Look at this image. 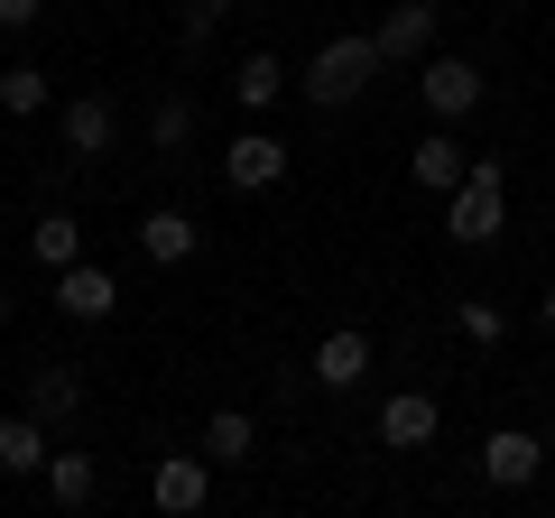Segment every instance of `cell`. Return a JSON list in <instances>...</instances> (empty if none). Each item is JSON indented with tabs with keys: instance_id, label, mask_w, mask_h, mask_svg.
<instances>
[{
	"instance_id": "obj_1",
	"label": "cell",
	"mask_w": 555,
	"mask_h": 518,
	"mask_svg": "<svg viewBox=\"0 0 555 518\" xmlns=\"http://www.w3.org/2000/svg\"><path fill=\"white\" fill-rule=\"evenodd\" d=\"M371 75H379V38H324L297 93L315 102V112H343V102H361V93H371Z\"/></svg>"
},
{
	"instance_id": "obj_2",
	"label": "cell",
	"mask_w": 555,
	"mask_h": 518,
	"mask_svg": "<svg viewBox=\"0 0 555 518\" xmlns=\"http://www.w3.org/2000/svg\"><path fill=\"white\" fill-rule=\"evenodd\" d=\"M500 213H509V167L473 158V167H463V185L444 195V232L473 250V241H500Z\"/></svg>"
},
{
	"instance_id": "obj_3",
	"label": "cell",
	"mask_w": 555,
	"mask_h": 518,
	"mask_svg": "<svg viewBox=\"0 0 555 518\" xmlns=\"http://www.w3.org/2000/svg\"><path fill=\"white\" fill-rule=\"evenodd\" d=\"M56 130H65V158L93 167V158H112V148H120V102L112 93H75L56 112Z\"/></svg>"
},
{
	"instance_id": "obj_4",
	"label": "cell",
	"mask_w": 555,
	"mask_h": 518,
	"mask_svg": "<svg viewBox=\"0 0 555 518\" xmlns=\"http://www.w3.org/2000/svg\"><path fill=\"white\" fill-rule=\"evenodd\" d=\"M416 93H426V120H463V112H481V65L473 56H416Z\"/></svg>"
},
{
	"instance_id": "obj_5",
	"label": "cell",
	"mask_w": 555,
	"mask_h": 518,
	"mask_svg": "<svg viewBox=\"0 0 555 518\" xmlns=\"http://www.w3.org/2000/svg\"><path fill=\"white\" fill-rule=\"evenodd\" d=\"M222 185H232V195H269V185H287V140L241 130V140L222 148Z\"/></svg>"
},
{
	"instance_id": "obj_6",
	"label": "cell",
	"mask_w": 555,
	"mask_h": 518,
	"mask_svg": "<svg viewBox=\"0 0 555 518\" xmlns=\"http://www.w3.org/2000/svg\"><path fill=\"white\" fill-rule=\"evenodd\" d=\"M537 472H546V444H537L528 426H491V436H481V481H491V491H528Z\"/></svg>"
},
{
	"instance_id": "obj_7",
	"label": "cell",
	"mask_w": 555,
	"mask_h": 518,
	"mask_svg": "<svg viewBox=\"0 0 555 518\" xmlns=\"http://www.w3.org/2000/svg\"><path fill=\"white\" fill-rule=\"evenodd\" d=\"M436 28H444V10H436V0H398L389 20L371 28V38H379V65H416L426 47H436Z\"/></svg>"
},
{
	"instance_id": "obj_8",
	"label": "cell",
	"mask_w": 555,
	"mask_h": 518,
	"mask_svg": "<svg viewBox=\"0 0 555 518\" xmlns=\"http://www.w3.org/2000/svg\"><path fill=\"white\" fill-rule=\"evenodd\" d=\"M436 426H444V407L426 399V389L379 399V444H389V454H426V444H436Z\"/></svg>"
},
{
	"instance_id": "obj_9",
	"label": "cell",
	"mask_w": 555,
	"mask_h": 518,
	"mask_svg": "<svg viewBox=\"0 0 555 518\" xmlns=\"http://www.w3.org/2000/svg\"><path fill=\"white\" fill-rule=\"evenodd\" d=\"M112 306H120V279H112V269H93V259L56 269V315H75V324H102Z\"/></svg>"
},
{
	"instance_id": "obj_10",
	"label": "cell",
	"mask_w": 555,
	"mask_h": 518,
	"mask_svg": "<svg viewBox=\"0 0 555 518\" xmlns=\"http://www.w3.org/2000/svg\"><path fill=\"white\" fill-rule=\"evenodd\" d=\"M139 250L158 259V269H185V259L204 250V222L177 213V204H158V213H139Z\"/></svg>"
},
{
	"instance_id": "obj_11",
	"label": "cell",
	"mask_w": 555,
	"mask_h": 518,
	"mask_svg": "<svg viewBox=\"0 0 555 518\" xmlns=\"http://www.w3.org/2000/svg\"><path fill=\"white\" fill-rule=\"evenodd\" d=\"M204 491H214V463H204V454H167L158 472H149V500H158L167 518H185V509H204Z\"/></svg>"
},
{
	"instance_id": "obj_12",
	"label": "cell",
	"mask_w": 555,
	"mask_h": 518,
	"mask_svg": "<svg viewBox=\"0 0 555 518\" xmlns=\"http://www.w3.org/2000/svg\"><path fill=\"white\" fill-rule=\"evenodd\" d=\"M371 379V334L361 324H343V334L315 342V389H361Z\"/></svg>"
},
{
	"instance_id": "obj_13",
	"label": "cell",
	"mask_w": 555,
	"mask_h": 518,
	"mask_svg": "<svg viewBox=\"0 0 555 518\" xmlns=\"http://www.w3.org/2000/svg\"><path fill=\"white\" fill-rule=\"evenodd\" d=\"M20 407H28V417L47 426V436H56V426H65V417L83 407V379L65 371V361H47V371H28V399H20Z\"/></svg>"
},
{
	"instance_id": "obj_14",
	"label": "cell",
	"mask_w": 555,
	"mask_h": 518,
	"mask_svg": "<svg viewBox=\"0 0 555 518\" xmlns=\"http://www.w3.org/2000/svg\"><path fill=\"white\" fill-rule=\"evenodd\" d=\"M38 481H47V500H56V509H93V500H102V472H93V454H65V444L38 463Z\"/></svg>"
},
{
	"instance_id": "obj_15",
	"label": "cell",
	"mask_w": 555,
	"mask_h": 518,
	"mask_svg": "<svg viewBox=\"0 0 555 518\" xmlns=\"http://www.w3.org/2000/svg\"><path fill=\"white\" fill-rule=\"evenodd\" d=\"M278 93H287V65H278L269 47L232 65V102H241V112H250V120H259V112H278Z\"/></svg>"
},
{
	"instance_id": "obj_16",
	"label": "cell",
	"mask_w": 555,
	"mask_h": 518,
	"mask_svg": "<svg viewBox=\"0 0 555 518\" xmlns=\"http://www.w3.org/2000/svg\"><path fill=\"white\" fill-rule=\"evenodd\" d=\"M28 259H38L47 279H56V269H75V259H83V222L65 213V204H56V213H38V232H28Z\"/></svg>"
},
{
	"instance_id": "obj_17",
	"label": "cell",
	"mask_w": 555,
	"mask_h": 518,
	"mask_svg": "<svg viewBox=\"0 0 555 518\" xmlns=\"http://www.w3.org/2000/svg\"><path fill=\"white\" fill-rule=\"evenodd\" d=\"M463 167H473V158H463V148L444 140V130H426V140H416V158H408V177L426 185V195H454V185H463Z\"/></svg>"
},
{
	"instance_id": "obj_18",
	"label": "cell",
	"mask_w": 555,
	"mask_h": 518,
	"mask_svg": "<svg viewBox=\"0 0 555 518\" xmlns=\"http://www.w3.org/2000/svg\"><path fill=\"white\" fill-rule=\"evenodd\" d=\"M250 454H259V426L241 417V407H214V417H204V463L222 472V463H250Z\"/></svg>"
},
{
	"instance_id": "obj_19",
	"label": "cell",
	"mask_w": 555,
	"mask_h": 518,
	"mask_svg": "<svg viewBox=\"0 0 555 518\" xmlns=\"http://www.w3.org/2000/svg\"><path fill=\"white\" fill-rule=\"evenodd\" d=\"M47 454H56V436H47L28 407H20V417H0V472H38Z\"/></svg>"
},
{
	"instance_id": "obj_20",
	"label": "cell",
	"mask_w": 555,
	"mask_h": 518,
	"mask_svg": "<svg viewBox=\"0 0 555 518\" xmlns=\"http://www.w3.org/2000/svg\"><path fill=\"white\" fill-rule=\"evenodd\" d=\"M47 102H56V83H47V65H0V112L38 120Z\"/></svg>"
},
{
	"instance_id": "obj_21",
	"label": "cell",
	"mask_w": 555,
	"mask_h": 518,
	"mask_svg": "<svg viewBox=\"0 0 555 518\" xmlns=\"http://www.w3.org/2000/svg\"><path fill=\"white\" fill-rule=\"evenodd\" d=\"M149 148H167V158L195 148V102H185V93H158V102H149Z\"/></svg>"
},
{
	"instance_id": "obj_22",
	"label": "cell",
	"mask_w": 555,
	"mask_h": 518,
	"mask_svg": "<svg viewBox=\"0 0 555 518\" xmlns=\"http://www.w3.org/2000/svg\"><path fill=\"white\" fill-rule=\"evenodd\" d=\"M454 324H463V342H481V352H500V342H509V315H500L491 297H463Z\"/></svg>"
},
{
	"instance_id": "obj_23",
	"label": "cell",
	"mask_w": 555,
	"mask_h": 518,
	"mask_svg": "<svg viewBox=\"0 0 555 518\" xmlns=\"http://www.w3.org/2000/svg\"><path fill=\"white\" fill-rule=\"evenodd\" d=\"M47 20V0H0V38H28Z\"/></svg>"
},
{
	"instance_id": "obj_24",
	"label": "cell",
	"mask_w": 555,
	"mask_h": 518,
	"mask_svg": "<svg viewBox=\"0 0 555 518\" xmlns=\"http://www.w3.org/2000/svg\"><path fill=\"white\" fill-rule=\"evenodd\" d=\"M537 324H546V334H555V287H546V297H537Z\"/></svg>"
},
{
	"instance_id": "obj_25",
	"label": "cell",
	"mask_w": 555,
	"mask_h": 518,
	"mask_svg": "<svg viewBox=\"0 0 555 518\" xmlns=\"http://www.w3.org/2000/svg\"><path fill=\"white\" fill-rule=\"evenodd\" d=\"M204 10H214V20H222V10H241V0H204Z\"/></svg>"
},
{
	"instance_id": "obj_26",
	"label": "cell",
	"mask_w": 555,
	"mask_h": 518,
	"mask_svg": "<svg viewBox=\"0 0 555 518\" xmlns=\"http://www.w3.org/2000/svg\"><path fill=\"white\" fill-rule=\"evenodd\" d=\"M0 324H10V297H0Z\"/></svg>"
}]
</instances>
